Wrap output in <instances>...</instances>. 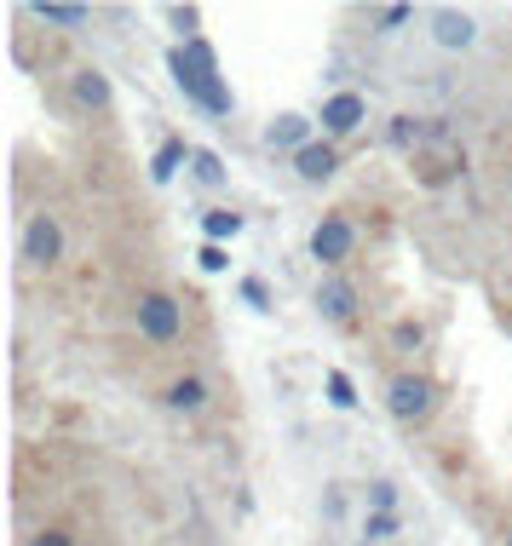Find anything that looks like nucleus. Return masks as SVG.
I'll return each mask as SVG.
<instances>
[{"label":"nucleus","instance_id":"1","mask_svg":"<svg viewBox=\"0 0 512 546\" xmlns=\"http://www.w3.org/2000/svg\"><path fill=\"white\" fill-rule=\"evenodd\" d=\"M167 69H173V81H179V92H185L190 104H202L208 115H231V87L219 81V58H213L208 41L190 35L185 46H173Z\"/></svg>","mask_w":512,"mask_h":546},{"label":"nucleus","instance_id":"2","mask_svg":"<svg viewBox=\"0 0 512 546\" xmlns=\"http://www.w3.org/2000/svg\"><path fill=\"white\" fill-rule=\"evenodd\" d=\"M432 380H420V374H397L392 391H386V409H392V420H426L432 414Z\"/></svg>","mask_w":512,"mask_h":546},{"label":"nucleus","instance_id":"3","mask_svg":"<svg viewBox=\"0 0 512 546\" xmlns=\"http://www.w3.org/2000/svg\"><path fill=\"white\" fill-rule=\"evenodd\" d=\"M351 242H357V230H351V219H340V213H328L323 225L311 230V259H317V265H346V259H351Z\"/></svg>","mask_w":512,"mask_h":546},{"label":"nucleus","instance_id":"4","mask_svg":"<svg viewBox=\"0 0 512 546\" xmlns=\"http://www.w3.org/2000/svg\"><path fill=\"white\" fill-rule=\"evenodd\" d=\"M139 328H144V340H179V328H185V311H179V299L144 294V299H139Z\"/></svg>","mask_w":512,"mask_h":546},{"label":"nucleus","instance_id":"5","mask_svg":"<svg viewBox=\"0 0 512 546\" xmlns=\"http://www.w3.org/2000/svg\"><path fill=\"white\" fill-rule=\"evenodd\" d=\"M24 259L29 265H58L64 259V230H58L52 213H35L24 225Z\"/></svg>","mask_w":512,"mask_h":546},{"label":"nucleus","instance_id":"6","mask_svg":"<svg viewBox=\"0 0 512 546\" xmlns=\"http://www.w3.org/2000/svg\"><path fill=\"white\" fill-rule=\"evenodd\" d=\"M317 311L328 322H351L357 317V288H351L346 276H328L323 288H317Z\"/></svg>","mask_w":512,"mask_h":546},{"label":"nucleus","instance_id":"7","mask_svg":"<svg viewBox=\"0 0 512 546\" xmlns=\"http://www.w3.org/2000/svg\"><path fill=\"white\" fill-rule=\"evenodd\" d=\"M363 115H369V110H363V98H357V92H334V98L323 104V127L334 138H340V133H357V127H363Z\"/></svg>","mask_w":512,"mask_h":546},{"label":"nucleus","instance_id":"8","mask_svg":"<svg viewBox=\"0 0 512 546\" xmlns=\"http://www.w3.org/2000/svg\"><path fill=\"white\" fill-rule=\"evenodd\" d=\"M334 167H340V156H334V144H305L300 156H294V173H300L305 184H323V179H334Z\"/></svg>","mask_w":512,"mask_h":546},{"label":"nucleus","instance_id":"9","mask_svg":"<svg viewBox=\"0 0 512 546\" xmlns=\"http://www.w3.org/2000/svg\"><path fill=\"white\" fill-rule=\"evenodd\" d=\"M305 144H311V121H305V115H282V121H271V150H294V156H300Z\"/></svg>","mask_w":512,"mask_h":546},{"label":"nucleus","instance_id":"10","mask_svg":"<svg viewBox=\"0 0 512 546\" xmlns=\"http://www.w3.org/2000/svg\"><path fill=\"white\" fill-rule=\"evenodd\" d=\"M432 35H438V46H472L478 23L466 18V12H438V18H432Z\"/></svg>","mask_w":512,"mask_h":546},{"label":"nucleus","instance_id":"11","mask_svg":"<svg viewBox=\"0 0 512 546\" xmlns=\"http://www.w3.org/2000/svg\"><path fill=\"white\" fill-rule=\"evenodd\" d=\"M75 104H87V110H104V104H110V81H104L98 69H81V75H75Z\"/></svg>","mask_w":512,"mask_h":546},{"label":"nucleus","instance_id":"12","mask_svg":"<svg viewBox=\"0 0 512 546\" xmlns=\"http://www.w3.org/2000/svg\"><path fill=\"white\" fill-rule=\"evenodd\" d=\"M35 18L58 23V29H81L87 23V6H58V0H35Z\"/></svg>","mask_w":512,"mask_h":546},{"label":"nucleus","instance_id":"13","mask_svg":"<svg viewBox=\"0 0 512 546\" xmlns=\"http://www.w3.org/2000/svg\"><path fill=\"white\" fill-rule=\"evenodd\" d=\"M179 161H185V138H167L162 150H156V161H150V179L167 184L173 173H179Z\"/></svg>","mask_w":512,"mask_h":546},{"label":"nucleus","instance_id":"14","mask_svg":"<svg viewBox=\"0 0 512 546\" xmlns=\"http://www.w3.org/2000/svg\"><path fill=\"white\" fill-rule=\"evenodd\" d=\"M202 230H208V242L219 248V242H231L236 230H242V213H231V207H213L208 219H202Z\"/></svg>","mask_w":512,"mask_h":546},{"label":"nucleus","instance_id":"15","mask_svg":"<svg viewBox=\"0 0 512 546\" xmlns=\"http://www.w3.org/2000/svg\"><path fill=\"white\" fill-rule=\"evenodd\" d=\"M167 403H173V409H185V414H196L202 403H208V386H202V380H173Z\"/></svg>","mask_w":512,"mask_h":546},{"label":"nucleus","instance_id":"16","mask_svg":"<svg viewBox=\"0 0 512 546\" xmlns=\"http://www.w3.org/2000/svg\"><path fill=\"white\" fill-rule=\"evenodd\" d=\"M190 173H196V184L219 190V184H225V161L213 156V150H196V156H190Z\"/></svg>","mask_w":512,"mask_h":546},{"label":"nucleus","instance_id":"17","mask_svg":"<svg viewBox=\"0 0 512 546\" xmlns=\"http://www.w3.org/2000/svg\"><path fill=\"white\" fill-rule=\"evenodd\" d=\"M328 403H334V409H351V403H357V391H351V380L340 374V368L328 374Z\"/></svg>","mask_w":512,"mask_h":546},{"label":"nucleus","instance_id":"18","mask_svg":"<svg viewBox=\"0 0 512 546\" xmlns=\"http://www.w3.org/2000/svg\"><path fill=\"white\" fill-rule=\"evenodd\" d=\"M363 535H369V541H386V535H397V518H392V512H369Z\"/></svg>","mask_w":512,"mask_h":546},{"label":"nucleus","instance_id":"19","mask_svg":"<svg viewBox=\"0 0 512 546\" xmlns=\"http://www.w3.org/2000/svg\"><path fill=\"white\" fill-rule=\"evenodd\" d=\"M242 299H248L254 311H271V294H265V282H259V276H248V282H242Z\"/></svg>","mask_w":512,"mask_h":546},{"label":"nucleus","instance_id":"20","mask_svg":"<svg viewBox=\"0 0 512 546\" xmlns=\"http://www.w3.org/2000/svg\"><path fill=\"white\" fill-rule=\"evenodd\" d=\"M415 138H420V127L409 121V115H397V121H392V144H403V150H409Z\"/></svg>","mask_w":512,"mask_h":546},{"label":"nucleus","instance_id":"21","mask_svg":"<svg viewBox=\"0 0 512 546\" xmlns=\"http://www.w3.org/2000/svg\"><path fill=\"white\" fill-rule=\"evenodd\" d=\"M369 501H374V512H392V506H397V489H392V483H374Z\"/></svg>","mask_w":512,"mask_h":546},{"label":"nucleus","instance_id":"22","mask_svg":"<svg viewBox=\"0 0 512 546\" xmlns=\"http://www.w3.org/2000/svg\"><path fill=\"white\" fill-rule=\"evenodd\" d=\"M374 23H380V29H397V23H409V6H380Z\"/></svg>","mask_w":512,"mask_h":546},{"label":"nucleus","instance_id":"23","mask_svg":"<svg viewBox=\"0 0 512 546\" xmlns=\"http://www.w3.org/2000/svg\"><path fill=\"white\" fill-rule=\"evenodd\" d=\"M225 265H231L225 248H213V242H208V248H202V271H225Z\"/></svg>","mask_w":512,"mask_h":546},{"label":"nucleus","instance_id":"24","mask_svg":"<svg viewBox=\"0 0 512 546\" xmlns=\"http://www.w3.org/2000/svg\"><path fill=\"white\" fill-rule=\"evenodd\" d=\"M35 546H70V535L64 529H47V535H35Z\"/></svg>","mask_w":512,"mask_h":546},{"label":"nucleus","instance_id":"25","mask_svg":"<svg viewBox=\"0 0 512 546\" xmlns=\"http://www.w3.org/2000/svg\"><path fill=\"white\" fill-rule=\"evenodd\" d=\"M507 546H512V535H507Z\"/></svg>","mask_w":512,"mask_h":546}]
</instances>
